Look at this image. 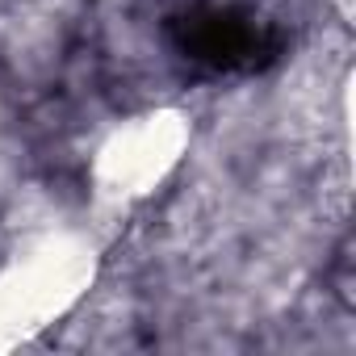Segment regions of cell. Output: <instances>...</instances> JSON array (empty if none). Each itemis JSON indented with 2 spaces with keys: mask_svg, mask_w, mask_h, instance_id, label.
<instances>
[{
  "mask_svg": "<svg viewBox=\"0 0 356 356\" xmlns=\"http://www.w3.org/2000/svg\"><path fill=\"white\" fill-rule=\"evenodd\" d=\"M172 47L206 72L235 76L277 63L281 34L239 5H197L172 17Z\"/></svg>",
  "mask_w": 356,
  "mask_h": 356,
  "instance_id": "1",
  "label": "cell"
}]
</instances>
